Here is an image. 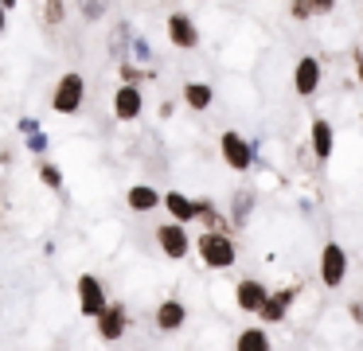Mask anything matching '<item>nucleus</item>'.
Masks as SVG:
<instances>
[{
	"mask_svg": "<svg viewBox=\"0 0 363 351\" xmlns=\"http://www.w3.org/2000/svg\"><path fill=\"white\" fill-rule=\"evenodd\" d=\"M160 207L168 211V223H180V226L196 223V199H191V195H184V191H176V187L160 191Z\"/></svg>",
	"mask_w": 363,
	"mask_h": 351,
	"instance_id": "nucleus-11",
	"label": "nucleus"
},
{
	"mask_svg": "<svg viewBox=\"0 0 363 351\" xmlns=\"http://www.w3.org/2000/svg\"><path fill=\"white\" fill-rule=\"evenodd\" d=\"M352 316H355V324H363V304H352Z\"/></svg>",
	"mask_w": 363,
	"mask_h": 351,
	"instance_id": "nucleus-32",
	"label": "nucleus"
},
{
	"mask_svg": "<svg viewBox=\"0 0 363 351\" xmlns=\"http://www.w3.org/2000/svg\"><path fill=\"white\" fill-rule=\"evenodd\" d=\"M20 133H28V137L40 133V121H35V117H24V121H20Z\"/></svg>",
	"mask_w": 363,
	"mask_h": 351,
	"instance_id": "nucleus-30",
	"label": "nucleus"
},
{
	"mask_svg": "<svg viewBox=\"0 0 363 351\" xmlns=\"http://www.w3.org/2000/svg\"><path fill=\"white\" fill-rule=\"evenodd\" d=\"M152 242H157V250L168 262H184V257L191 254V234H188V226H180V223L152 226Z\"/></svg>",
	"mask_w": 363,
	"mask_h": 351,
	"instance_id": "nucleus-5",
	"label": "nucleus"
},
{
	"mask_svg": "<svg viewBox=\"0 0 363 351\" xmlns=\"http://www.w3.org/2000/svg\"><path fill=\"white\" fill-rule=\"evenodd\" d=\"M48 106L55 109L59 117L82 113V106H86V74H82V70H63V74H59V82L51 86Z\"/></svg>",
	"mask_w": 363,
	"mask_h": 351,
	"instance_id": "nucleus-1",
	"label": "nucleus"
},
{
	"mask_svg": "<svg viewBox=\"0 0 363 351\" xmlns=\"http://www.w3.org/2000/svg\"><path fill=\"white\" fill-rule=\"evenodd\" d=\"M191 250H196L199 262H203L207 269H215V273L230 269V265L238 262V246H235V238H230V234L203 230L199 238H191Z\"/></svg>",
	"mask_w": 363,
	"mask_h": 351,
	"instance_id": "nucleus-2",
	"label": "nucleus"
},
{
	"mask_svg": "<svg viewBox=\"0 0 363 351\" xmlns=\"http://www.w3.org/2000/svg\"><path fill=\"white\" fill-rule=\"evenodd\" d=\"M211 101H215V90L207 82H184V106L203 113V109H211Z\"/></svg>",
	"mask_w": 363,
	"mask_h": 351,
	"instance_id": "nucleus-19",
	"label": "nucleus"
},
{
	"mask_svg": "<svg viewBox=\"0 0 363 351\" xmlns=\"http://www.w3.org/2000/svg\"><path fill=\"white\" fill-rule=\"evenodd\" d=\"M4 31H9V12L0 8V35H4Z\"/></svg>",
	"mask_w": 363,
	"mask_h": 351,
	"instance_id": "nucleus-31",
	"label": "nucleus"
},
{
	"mask_svg": "<svg viewBox=\"0 0 363 351\" xmlns=\"http://www.w3.org/2000/svg\"><path fill=\"white\" fill-rule=\"evenodd\" d=\"M129 23H118V28L110 31V55H118V59H125V47H129Z\"/></svg>",
	"mask_w": 363,
	"mask_h": 351,
	"instance_id": "nucleus-25",
	"label": "nucleus"
},
{
	"mask_svg": "<svg viewBox=\"0 0 363 351\" xmlns=\"http://www.w3.org/2000/svg\"><path fill=\"white\" fill-rule=\"evenodd\" d=\"M16 4H20V0H0V8H4V12H16Z\"/></svg>",
	"mask_w": 363,
	"mask_h": 351,
	"instance_id": "nucleus-33",
	"label": "nucleus"
},
{
	"mask_svg": "<svg viewBox=\"0 0 363 351\" xmlns=\"http://www.w3.org/2000/svg\"><path fill=\"white\" fill-rule=\"evenodd\" d=\"M235 351H274V340L262 324H250L235 335Z\"/></svg>",
	"mask_w": 363,
	"mask_h": 351,
	"instance_id": "nucleus-17",
	"label": "nucleus"
},
{
	"mask_svg": "<svg viewBox=\"0 0 363 351\" xmlns=\"http://www.w3.org/2000/svg\"><path fill=\"white\" fill-rule=\"evenodd\" d=\"M74 12H79L86 23H98V20H106V12H110V0H74Z\"/></svg>",
	"mask_w": 363,
	"mask_h": 351,
	"instance_id": "nucleus-24",
	"label": "nucleus"
},
{
	"mask_svg": "<svg viewBox=\"0 0 363 351\" xmlns=\"http://www.w3.org/2000/svg\"><path fill=\"white\" fill-rule=\"evenodd\" d=\"M297 293H301L297 285H289V289H277V293H269V296H266V304L258 308L262 324H281V320L289 316V304L297 301Z\"/></svg>",
	"mask_w": 363,
	"mask_h": 351,
	"instance_id": "nucleus-12",
	"label": "nucleus"
},
{
	"mask_svg": "<svg viewBox=\"0 0 363 351\" xmlns=\"http://www.w3.org/2000/svg\"><path fill=\"white\" fill-rule=\"evenodd\" d=\"M118 78H121V86H145L149 78H157V74H152L149 67H137L133 59H121L118 62Z\"/></svg>",
	"mask_w": 363,
	"mask_h": 351,
	"instance_id": "nucleus-22",
	"label": "nucleus"
},
{
	"mask_svg": "<svg viewBox=\"0 0 363 351\" xmlns=\"http://www.w3.org/2000/svg\"><path fill=\"white\" fill-rule=\"evenodd\" d=\"M305 4H308V12H332V8H336V0H305Z\"/></svg>",
	"mask_w": 363,
	"mask_h": 351,
	"instance_id": "nucleus-28",
	"label": "nucleus"
},
{
	"mask_svg": "<svg viewBox=\"0 0 363 351\" xmlns=\"http://www.w3.org/2000/svg\"><path fill=\"white\" fill-rule=\"evenodd\" d=\"M289 12H293V20H308V16H313V12H308V4H305V0H293V4H289Z\"/></svg>",
	"mask_w": 363,
	"mask_h": 351,
	"instance_id": "nucleus-29",
	"label": "nucleus"
},
{
	"mask_svg": "<svg viewBox=\"0 0 363 351\" xmlns=\"http://www.w3.org/2000/svg\"><path fill=\"white\" fill-rule=\"evenodd\" d=\"M196 223H199V230L230 234V218H227V211H219V203L207 199V195H199V199H196Z\"/></svg>",
	"mask_w": 363,
	"mask_h": 351,
	"instance_id": "nucleus-13",
	"label": "nucleus"
},
{
	"mask_svg": "<svg viewBox=\"0 0 363 351\" xmlns=\"http://www.w3.org/2000/svg\"><path fill=\"white\" fill-rule=\"evenodd\" d=\"M168 43L176 51H196L199 47V28L188 12H168Z\"/></svg>",
	"mask_w": 363,
	"mask_h": 351,
	"instance_id": "nucleus-9",
	"label": "nucleus"
},
{
	"mask_svg": "<svg viewBox=\"0 0 363 351\" xmlns=\"http://www.w3.org/2000/svg\"><path fill=\"white\" fill-rule=\"evenodd\" d=\"M110 106H113V121H121V125L141 121V113H145L141 86H118V90H113V98H110Z\"/></svg>",
	"mask_w": 363,
	"mask_h": 351,
	"instance_id": "nucleus-7",
	"label": "nucleus"
},
{
	"mask_svg": "<svg viewBox=\"0 0 363 351\" xmlns=\"http://www.w3.org/2000/svg\"><path fill=\"white\" fill-rule=\"evenodd\" d=\"M316 86H320V62H316L313 55H305V59L297 62V70H293V90H297L301 98H313Z\"/></svg>",
	"mask_w": 363,
	"mask_h": 351,
	"instance_id": "nucleus-15",
	"label": "nucleus"
},
{
	"mask_svg": "<svg viewBox=\"0 0 363 351\" xmlns=\"http://www.w3.org/2000/svg\"><path fill=\"white\" fill-rule=\"evenodd\" d=\"M250 215H254V191H235V199H230V230H242L246 223H250Z\"/></svg>",
	"mask_w": 363,
	"mask_h": 351,
	"instance_id": "nucleus-18",
	"label": "nucleus"
},
{
	"mask_svg": "<svg viewBox=\"0 0 363 351\" xmlns=\"http://www.w3.org/2000/svg\"><path fill=\"white\" fill-rule=\"evenodd\" d=\"M129 55H133V62H137V67H145V62L152 59L149 39H145V35H133V39H129Z\"/></svg>",
	"mask_w": 363,
	"mask_h": 351,
	"instance_id": "nucleus-26",
	"label": "nucleus"
},
{
	"mask_svg": "<svg viewBox=\"0 0 363 351\" xmlns=\"http://www.w3.org/2000/svg\"><path fill=\"white\" fill-rule=\"evenodd\" d=\"M74 301H79L82 320H94L110 304V289H106V281L98 273H79V281H74Z\"/></svg>",
	"mask_w": 363,
	"mask_h": 351,
	"instance_id": "nucleus-3",
	"label": "nucleus"
},
{
	"mask_svg": "<svg viewBox=\"0 0 363 351\" xmlns=\"http://www.w3.org/2000/svg\"><path fill=\"white\" fill-rule=\"evenodd\" d=\"M129 324H133V316H129V304H125V301H113V296H110V304H106V308L94 316V332H98V340H102V343L125 340Z\"/></svg>",
	"mask_w": 363,
	"mask_h": 351,
	"instance_id": "nucleus-4",
	"label": "nucleus"
},
{
	"mask_svg": "<svg viewBox=\"0 0 363 351\" xmlns=\"http://www.w3.org/2000/svg\"><path fill=\"white\" fill-rule=\"evenodd\" d=\"M266 296H269V289L262 285L258 277H242V281L235 285V304H238L242 312H250V316H258V308L266 304Z\"/></svg>",
	"mask_w": 363,
	"mask_h": 351,
	"instance_id": "nucleus-14",
	"label": "nucleus"
},
{
	"mask_svg": "<svg viewBox=\"0 0 363 351\" xmlns=\"http://www.w3.org/2000/svg\"><path fill=\"white\" fill-rule=\"evenodd\" d=\"M125 207L133 211V215H152V211L160 207V191L152 184H133L125 191Z\"/></svg>",
	"mask_w": 363,
	"mask_h": 351,
	"instance_id": "nucleus-16",
	"label": "nucleus"
},
{
	"mask_svg": "<svg viewBox=\"0 0 363 351\" xmlns=\"http://www.w3.org/2000/svg\"><path fill=\"white\" fill-rule=\"evenodd\" d=\"M35 176H40V184L48 187V191H63V168H59L55 160L40 156V160H35Z\"/></svg>",
	"mask_w": 363,
	"mask_h": 351,
	"instance_id": "nucleus-20",
	"label": "nucleus"
},
{
	"mask_svg": "<svg viewBox=\"0 0 363 351\" xmlns=\"http://www.w3.org/2000/svg\"><path fill=\"white\" fill-rule=\"evenodd\" d=\"M40 20H43V28H48V31L63 28V23H67V0H43V4H40Z\"/></svg>",
	"mask_w": 363,
	"mask_h": 351,
	"instance_id": "nucleus-23",
	"label": "nucleus"
},
{
	"mask_svg": "<svg viewBox=\"0 0 363 351\" xmlns=\"http://www.w3.org/2000/svg\"><path fill=\"white\" fill-rule=\"evenodd\" d=\"M28 152L35 156V160H40V156H48V133H32V137H28Z\"/></svg>",
	"mask_w": 363,
	"mask_h": 351,
	"instance_id": "nucleus-27",
	"label": "nucleus"
},
{
	"mask_svg": "<svg viewBox=\"0 0 363 351\" xmlns=\"http://www.w3.org/2000/svg\"><path fill=\"white\" fill-rule=\"evenodd\" d=\"M219 156H223V164H227L230 172H250V164H254L250 140H246L242 133H235V129H227L219 137Z\"/></svg>",
	"mask_w": 363,
	"mask_h": 351,
	"instance_id": "nucleus-6",
	"label": "nucleus"
},
{
	"mask_svg": "<svg viewBox=\"0 0 363 351\" xmlns=\"http://www.w3.org/2000/svg\"><path fill=\"white\" fill-rule=\"evenodd\" d=\"M152 324H157V332H164V335L180 332V328L188 324V304H184L180 296H164V301L157 304V312H152Z\"/></svg>",
	"mask_w": 363,
	"mask_h": 351,
	"instance_id": "nucleus-10",
	"label": "nucleus"
},
{
	"mask_svg": "<svg viewBox=\"0 0 363 351\" xmlns=\"http://www.w3.org/2000/svg\"><path fill=\"white\" fill-rule=\"evenodd\" d=\"M313 152H316V160H328L332 156V125L324 117L313 121Z\"/></svg>",
	"mask_w": 363,
	"mask_h": 351,
	"instance_id": "nucleus-21",
	"label": "nucleus"
},
{
	"mask_svg": "<svg viewBox=\"0 0 363 351\" xmlns=\"http://www.w3.org/2000/svg\"><path fill=\"white\" fill-rule=\"evenodd\" d=\"M344 277H347V254H344L340 242H328V246L320 250V281L328 289H340Z\"/></svg>",
	"mask_w": 363,
	"mask_h": 351,
	"instance_id": "nucleus-8",
	"label": "nucleus"
}]
</instances>
